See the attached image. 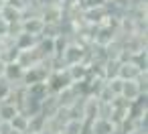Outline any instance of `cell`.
I'll use <instances>...</instances> for the list:
<instances>
[{
    "label": "cell",
    "instance_id": "10",
    "mask_svg": "<svg viewBox=\"0 0 148 134\" xmlns=\"http://www.w3.org/2000/svg\"><path fill=\"white\" fill-rule=\"evenodd\" d=\"M8 126L12 132H18V134H27V128H29V116L25 112H16L10 120H8Z\"/></svg>",
    "mask_w": 148,
    "mask_h": 134
},
{
    "label": "cell",
    "instance_id": "18",
    "mask_svg": "<svg viewBox=\"0 0 148 134\" xmlns=\"http://www.w3.org/2000/svg\"><path fill=\"white\" fill-rule=\"evenodd\" d=\"M4 4H6V0H0V12H2V8H4Z\"/></svg>",
    "mask_w": 148,
    "mask_h": 134
},
{
    "label": "cell",
    "instance_id": "2",
    "mask_svg": "<svg viewBox=\"0 0 148 134\" xmlns=\"http://www.w3.org/2000/svg\"><path fill=\"white\" fill-rule=\"evenodd\" d=\"M110 16V6L108 2H93L81 8V19L89 25H99Z\"/></svg>",
    "mask_w": 148,
    "mask_h": 134
},
{
    "label": "cell",
    "instance_id": "5",
    "mask_svg": "<svg viewBox=\"0 0 148 134\" xmlns=\"http://www.w3.org/2000/svg\"><path fill=\"white\" fill-rule=\"evenodd\" d=\"M43 27H45V21L41 19V14H23V19H21V31H25V33L41 37Z\"/></svg>",
    "mask_w": 148,
    "mask_h": 134
},
{
    "label": "cell",
    "instance_id": "1",
    "mask_svg": "<svg viewBox=\"0 0 148 134\" xmlns=\"http://www.w3.org/2000/svg\"><path fill=\"white\" fill-rule=\"evenodd\" d=\"M85 57H87V47H85L83 43H79V41L69 39V41H67V45H65V49L61 51V55H59L57 59L67 67V65L83 63V61H85Z\"/></svg>",
    "mask_w": 148,
    "mask_h": 134
},
{
    "label": "cell",
    "instance_id": "12",
    "mask_svg": "<svg viewBox=\"0 0 148 134\" xmlns=\"http://www.w3.org/2000/svg\"><path fill=\"white\" fill-rule=\"evenodd\" d=\"M37 41H39V37H37V35H31V33H25V31H21V33L14 37V45H16L21 51L35 47V45H37Z\"/></svg>",
    "mask_w": 148,
    "mask_h": 134
},
{
    "label": "cell",
    "instance_id": "13",
    "mask_svg": "<svg viewBox=\"0 0 148 134\" xmlns=\"http://www.w3.org/2000/svg\"><path fill=\"white\" fill-rule=\"evenodd\" d=\"M16 112H18V106L14 102H10V100H2V102H0V120H2V122H8Z\"/></svg>",
    "mask_w": 148,
    "mask_h": 134
},
{
    "label": "cell",
    "instance_id": "16",
    "mask_svg": "<svg viewBox=\"0 0 148 134\" xmlns=\"http://www.w3.org/2000/svg\"><path fill=\"white\" fill-rule=\"evenodd\" d=\"M124 134H148V128H142V126H134L132 130L124 132Z\"/></svg>",
    "mask_w": 148,
    "mask_h": 134
},
{
    "label": "cell",
    "instance_id": "11",
    "mask_svg": "<svg viewBox=\"0 0 148 134\" xmlns=\"http://www.w3.org/2000/svg\"><path fill=\"white\" fill-rule=\"evenodd\" d=\"M25 87H27V93H29L31 98L39 100V102L51 93V91H49V85H47V81H35V83H29V85H25Z\"/></svg>",
    "mask_w": 148,
    "mask_h": 134
},
{
    "label": "cell",
    "instance_id": "17",
    "mask_svg": "<svg viewBox=\"0 0 148 134\" xmlns=\"http://www.w3.org/2000/svg\"><path fill=\"white\" fill-rule=\"evenodd\" d=\"M2 73H4V61L0 59V77H2Z\"/></svg>",
    "mask_w": 148,
    "mask_h": 134
},
{
    "label": "cell",
    "instance_id": "7",
    "mask_svg": "<svg viewBox=\"0 0 148 134\" xmlns=\"http://www.w3.org/2000/svg\"><path fill=\"white\" fill-rule=\"evenodd\" d=\"M144 91H148V89H144L138 79H124V85H122L120 96H122L124 100H128V102H134V100H136L140 93H144Z\"/></svg>",
    "mask_w": 148,
    "mask_h": 134
},
{
    "label": "cell",
    "instance_id": "19",
    "mask_svg": "<svg viewBox=\"0 0 148 134\" xmlns=\"http://www.w3.org/2000/svg\"><path fill=\"white\" fill-rule=\"evenodd\" d=\"M53 134H67L65 130H59V132H53Z\"/></svg>",
    "mask_w": 148,
    "mask_h": 134
},
{
    "label": "cell",
    "instance_id": "14",
    "mask_svg": "<svg viewBox=\"0 0 148 134\" xmlns=\"http://www.w3.org/2000/svg\"><path fill=\"white\" fill-rule=\"evenodd\" d=\"M2 14L8 23H16V21H21L23 19V10H18V8H14V6H10V4H4V8H2Z\"/></svg>",
    "mask_w": 148,
    "mask_h": 134
},
{
    "label": "cell",
    "instance_id": "15",
    "mask_svg": "<svg viewBox=\"0 0 148 134\" xmlns=\"http://www.w3.org/2000/svg\"><path fill=\"white\" fill-rule=\"evenodd\" d=\"M8 27H10V23H8L2 14H0V37H2V35H8Z\"/></svg>",
    "mask_w": 148,
    "mask_h": 134
},
{
    "label": "cell",
    "instance_id": "9",
    "mask_svg": "<svg viewBox=\"0 0 148 134\" xmlns=\"http://www.w3.org/2000/svg\"><path fill=\"white\" fill-rule=\"evenodd\" d=\"M47 128V116L43 112H37L33 116H29V128L27 134H43Z\"/></svg>",
    "mask_w": 148,
    "mask_h": 134
},
{
    "label": "cell",
    "instance_id": "4",
    "mask_svg": "<svg viewBox=\"0 0 148 134\" xmlns=\"http://www.w3.org/2000/svg\"><path fill=\"white\" fill-rule=\"evenodd\" d=\"M39 14H41V19H43L45 23H57V25H59V23L63 21V16H65L63 6H61L59 2H43Z\"/></svg>",
    "mask_w": 148,
    "mask_h": 134
},
{
    "label": "cell",
    "instance_id": "8",
    "mask_svg": "<svg viewBox=\"0 0 148 134\" xmlns=\"http://www.w3.org/2000/svg\"><path fill=\"white\" fill-rule=\"evenodd\" d=\"M23 73H25V69H23L16 61L4 63V73H2V77H4L8 83H12V85L21 83V81H23Z\"/></svg>",
    "mask_w": 148,
    "mask_h": 134
},
{
    "label": "cell",
    "instance_id": "6",
    "mask_svg": "<svg viewBox=\"0 0 148 134\" xmlns=\"http://www.w3.org/2000/svg\"><path fill=\"white\" fill-rule=\"evenodd\" d=\"M142 73V69L138 67V63L134 59H120V67H118V77L122 79H138V75Z\"/></svg>",
    "mask_w": 148,
    "mask_h": 134
},
{
    "label": "cell",
    "instance_id": "3",
    "mask_svg": "<svg viewBox=\"0 0 148 134\" xmlns=\"http://www.w3.org/2000/svg\"><path fill=\"white\" fill-rule=\"evenodd\" d=\"M89 134H118V124L108 116H95L87 122Z\"/></svg>",
    "mask_w": 148,
    "mask_h": 134
}]
</instances>
